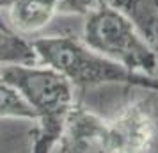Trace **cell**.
I'll list each match as a JSON object with an SVG mask.
<instances>
[{
	"label": "cell",
	"mask_w": 158,
	"mask_h": 153,
	"mask_svg": "<svg viewBox=\"0 0 158 153\" xmlns=\"http://www.w3.org/2000/svg\"><path fill=\"white\" fill-rule=\"evenodd\" d=\"M101 6L112 7L124 15L140 30L149 45L158 46V0H96Z\"/></svg>",
	"instance_id": "obj_6"
},
{
	"label": "cell",
	"mask_w": 158,
	"mask_h": 153,
	"mask_svg": "<svg viewBox=\"0 0 158 153\" xmlns=\"http://www.w3.org/2000/svg\"><path fill=\"white\" fill-rule=\"evenodd\" d=\"M156 53H158V46H156Z\"/></svg>",
	"instance_id": "obj_10"
},
{
	"label": "cell",
	"mask_w": 158,
	"mask_h": 153,
	"mask_svg": "<svg viewBox=\"0 0 158 153\" xmlns=\"http://www.w3.org/2000/svg\"><path fill=\"white\" fill-rule=\"evenodd\" d=\"M37 62L60 73L77 89L126 86L158 93V77L128 71L117 62L89 48L73 36H39L30 39Z\"/></svg>",
	"instance_id": "obj_2"
},
{
	"label": "cell",
	"mask_w": 158,
	"mask_h": 153,
	"mask_svg": "<svg viewBox=\"0 0 158 153\" xmlns=\"http://www.w3.org/2000/svg\"><path fill=\"white\" fill-rule=\"evenodd\" d=\"M131 153H149V151H142V150H140V151H131Z\"/></svg>",
	"instance_id": "obj_9"
},
{
	"label": "cell",
	"mask_w": 158,
	"mask_h": 153,
	"mask_svg": "<svg viewBox=\"0 0 158 153\" xmlns=\"http://www.w3.org/2000/svg\"><path fill=\"white\" fill-rule=\"evenodd\" d=\"M0 77L23 96L37 126L34 130L32 153H52L71 107L75 105V87L64 77L41 62L0 66Z\"/></svg>",
	"instance_id": "obj_3"
},
{
	"label": "cell",
	"mask_w": 158,
	"mask_h": 153,
	"mask_svg": "<svg viewBox=\"0 0 158 153\" xmlns=\"http://www.w3.org/2000/svg\"><path fill=\"white\" fill-rule=\"evenodd\" d=\"M96 6V0H0V20L9 30L29 39L57 16L85 18Z\"/></svg>",
	"instance_id": "obj_5"
},
{
	"label": "cell",
	"mask_w": 158,
	"mask_h": 153,
	"mask_svg": "<svg viewBox=\"0 0 158 153\" xmlns=\"http://www.w3.org/2000/svg\"><path fill=\"white\" fill-rule=\"evenodd\" d=\"M0 117L34 121V112L23 100V96L2 77H0Z\"/></svg>",
	"instance_id": "obj_8"
},
{
	"label": "cell",
	"mask_w": 158,
	"mask_h": 153,
	"mask_svg": "<svg viewBox=\"0 0 158 153\" xmlns=\"http://www.w3.org/2000/svg\"><path fill=\"white\" fill-rule=\"evenodd\" d=\"M84 43L128 71L158 77V53L124 15L98 4L84 18Z\"/></svg>",
	"instance_id": "obj_4"
},
{
	"label": "cell",
	"mask_w": 158,
	"mask_h": 153,
	"mask_svg": "<svg viewBox=\"0 0 158 153\" xmlns=\"http://www.w3.org/2000/svg\"><path fill=\"white\" fill-rule=\"evenodd\" d=\"M156 130L155 107L148 98L130 102L114 117H103L75 102L57 148L59 153L149 151Z\"/></svg>",
	"instance_id": "obj_1"
},
{
	"label": "cell",
	"mask_w": 158,
	"mask_h": 153,
	"mask_svg": "<svg viewBox=\"0 0 158 153\" xmlns=\"http://www.w3.org/2000/svg\"><path fill=\"white\" fill-rule=\"evenodd\" d=\"M34 62H37V57L30 39L9 30L0 20V66Z\"/></svg>",
	"instance_id": "obj_7"
}]
</instances>
